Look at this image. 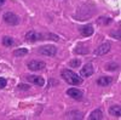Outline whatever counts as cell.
I'll return each mask as SVG.
<instances>
[{"label":"cell","mask_w":121,"mask_h":120,"mask_svg":"<svg viewBox=\"0 0 121 120\" xmlns=\"http://www.w3.org/2000/svg\"><path fill=\"white\" fill-rule=\"evenodd\" d=\"M79 32L81 33V35H84V36H91L93 34L95 29H93V27L91 24H87V26H84L81 28H79Z\"/></svg>","instance_id":"cell-10"},{"label":"cell","mask_w":121,"mask_h":120,"mask_svg":"<svg viewBox=\"0 0 121 120\" xmlns=\"http://www.w3.org/2000/svg\"><path fill=\"white\" fill-rule=\"evenodd\" d=\"M45 67H46V64L43 61H30V62H28V68L30 69V71H33V72L43 71Z\"/></svg>","instance_id":"cell-5"},{"label":"cell","mask_w":121,"mask_h":120,"mask_svg":"<svg viewBox=\"0 0 121 120\" xmlns=\"http://www.w3.org/2000/svg\"><path fill=\"white\" fill-rule=\"evenodd\" d=\"M26 40L29 43H35V41H39V40H44V34L38 33L35 31H30L26 34Z\"/></svg>","instance_id":"cell-4"},{"label":"cell","mask_w":121,"mask_h":120,"mask_svg":"<svg viewBox=\"0 0 121 120\" xmlns=\"http://www.w3.org/2000/svg\"><path fill=\"white\" fill-rule=\"evenodd\" d=\"M27 53H28L27 49H17V50H15V52H13V55L16 57H22V56H26Z\"/></svg>","instance_id":"cell-16"},{"label":"cell","mask_w":121,"mask_h":120,"mask_svg":"<svg viewBox=\"0 0 121 120\" xmlns=\"http://www.w3.org/2000/svg\"><path fill=\"white\" fill-rule=\"evenodd\" d=\"M112 81H113V79L110 76H100L97 80V84L99 86H108V85L112 84Z\"/></svg>","instance_id":"cell-12"},{"label":"cell","mask_w":121,"mask_h":120,"mask_svg":"<svg viewBox=\"0 0 121 120\" xmlns=\"http://www.w3.org/2000/svg\"><path fill=\"white\" fill-rule=\"evenodd\" d=\"M67 95H68L69 97L74 98V99H78V101H80V99H82V97H84V93H82L81 90L75 89V87H72V89L67 90Z\"/></svg>","instance_id":"cell-7"},{"label":"cell","mask_w":121,"mask_h":120,"mask_svg":"<svg viewBox=\"0 0 121 120\" xmlns=\"http://www.w3.org/2000/svg\"><path fill=\"white\" fill-rule=\"evenodd\" d=\"M18 89H19V90H29L30 86H29V85H24V84H19V85H18Z\"/></svg>","instance_id":"cell-20"},{"label":"cell","mask_w":121,"mask_h":120,"mask_svg":"<svg viewBox=\"0 0 121 120\" xmlns=\"http://www.w3.org/2000/svg\"><path fill=\"white\" fill-rule=\"evenodd\" d=\"M109 114L113 115V116H116V118H120L121 115V108L119 104H115V106H112L109 108Z\"/></svg>","instance_id":"cell-13"},{"label":"cell","mask_w":121,"mask_h":120,"mask_svg":"<svg viewBox=\"0 0 121 120\" xmlns=\"http://www.w3.org/2000/svg\"><path fill=\"white\" fill-rule=\"evenodd\" d=\"M5 3H6V0H0V7H1Z\"/></svg>","instance_id":"cell-22"},{"label":"cell","mask_w":121,"mask_h":120,"mask_svg":"<svg viewBox=\"0 0 121 120\" xmlns=\"http://www.w3.org/2000/svg\"><path fill=\"white\" fill-rule=\"evenodd\" d=\"M38 52L40 55H44V56H56L57 53V47L53 46V45H45V46H41Z\"/></svg>","instance_id":"cell-3"},{"label":"cell","mask_w":121,"mask_h":120,"mask_svg":"<svg viewBox=\"0 0 121 120\" xmlns=\"http://www.w3.org/2000/svg\"><path fill=\"white\" fill-rule=\"evenodd\" d=\"M95 72V69H93V66L91 64V63H86L81 69H80V75L84 76V78H88L93 74Z\"/></svg>","instance_id":"cell-8"},{"label":"cell","mask_w":121,"mask_h":120,"mask_svg":"<svg viewBox=\"0 0 121 120\" xmlns=\"http://www.w3.org/2000/svg\"><path fill=\"white\" fill-rule=\"evenodd\" d=\"M62 78L70 85L78 86V85H80L82 83V79L80 78L75 72L70 71V69H64V71H62Z\"/></svg>","instance_id":"cell-1"},{"label":"cell","mask_w":121,"mask_h":120,"mask_svg":"<svg viewBox=\"0 0 121 120\" xmlns=\"http://www.w3.org/2000/svg\"><path fill=\"white\" fill-rule=\"evenodd\" d=\"M112 35H113V36H116V39L120 40V31H117V33H113Z\"/></svg>","instance_id":"cell-21"},{"label":"cell","mask_w":121,"mask_h":120,"mask_svg":"<svg viewBox=\"0 0 121 120\" xmlns=\"http://www.w3.org/2000/svg\"><path fill=\"white\" fill-rule=\"evenodd\" d=\"M88 119L90 120H100V119H103V112L100 111V109H95V111H92L88 115Z\"/></svg>","instance_id":"cell-11"},{"label":"cell","mask_w":121,"mask_h":120,"mask_svg":"<svg viewBox=\"0 0 121 120\" xmlns=\"http://www.w3.org/2000/svg\"><path fill=\"white\" fill-rule=\"evenodd\" d=\"M7 85V80L5 78H0V89H4Z\"/></svg>","instance_id":"cell-19"},{"label":"cell","mask_w":121,"mask_h":120,"mask_svg":"<svg viewBox=\"0 0 121 120\" xmlns=\"http://www.w3.org/2000/svg\"><path fill=\"white\" fill-rule=\"evenodd\" d=\"M3 19H4V22L6 23V24H9V26H17V24H19V17L16 15V13H13V12H5L4 13V16H3Z\"/></svg>","instance_id":"cell-2"},{"label":"cell","mask_w":121,"mask_h":120,"mask_svg":"<svg viewBox=\"0 0 121 120\" xmlns=\"http://www.w3.org/2000/svg\"><path fill=\"white\" fill-rule=\"evenodd\" d=\"M117 64L116 63H109V64H107V68L105 69H108V71H115V69H117Z\"/></svg>","instance_id":"cell-18"},{"label":"cell","mask_w":121,"mask_h":120,"mask_svg":"<svg viewBox=\"0 0 121 120\" xmlns=\"http://www.w3.org/2000/svg\"><path fill=\"white\" fill-rule=\"evenodd\" d=\"M1 41H3V45H4V46H7V47L12 46V45L15 44V40H13L11 36H4V38L1 39Z\"/></svg>","instance_id":"cell-15"},{"label":"cell","mask_w":121,"mask_h":120,"mask_svg":"<svg viewBox=\"0 0 121 120\" xmlns=\"http://www.w3.org/2000/svg\"><path fill=\"white\" fill-rule=\"evenodd\" d=\"M82 118H84V114L81 112L73 111L68 113V119H82Z\"/></svg>","instance_id":"cell-14"},{"label":"cell","mask_w":121,"mask_h":120,"mask_svg":"<svg viewBox=\"0 0 121 120\" xmlns=\"http://www.w3.org/2000/svg\"><path fill=\"white\" fill-rule=\"evenodd\" d=\"M27 80L29 83H32L34 85H38V86H44L45 85V80L41 76H38V75H28Z\"/></svg>","instance_id":"cell-9"},{"label":"cell","mask_w":121,"mask_h":120,"mask_svg":"<svg viewBox=\"0 0 121 120\" xmlns=\"http://www.w3.org/2000/svg\"><path fill=\"white\" fill-rule=\"evenodd\" d=\"M110 51V43H104V44H102V45H99L95 51H93V53L96 55V56H104V55H107L108 52Z\"/></svg>","instance_id":"cell-6"},{"label":"cell","mask_w":121,"mask_h":120,"mask_svg":"<svg viewBox=\"0 0 121 120\" xmlns=\"http://www.w3.org/2000/svg\"><path fill=\"white\" fill-rule=\"evenodd\" d=\"M80 64H81V61L78 59V58H75V59H73V61L69 62V66L72 68H78V67H80Z\"/></svg>","instance_id":"cell-17"}]
</instances>
